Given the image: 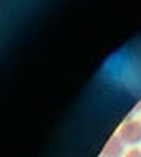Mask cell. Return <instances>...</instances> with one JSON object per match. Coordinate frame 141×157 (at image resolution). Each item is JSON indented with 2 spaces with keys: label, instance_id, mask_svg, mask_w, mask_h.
Here are the masks:
<instances>
[{
  "label": "cell",
  "instance_id": "obj_1",
  "mask_svg": "<svg viewBox=\"0 0 141 157\" xmlns=\"http://www.w3.org/2000/svg\"><path fill=\"white\" fill-rule=\"evenodd\" d=\"M118 135L121 137V140L125 145H136V143H141V123L136 121V120L127 121L119 129Z\"/></svg>",
  "mask_w": 141,
  "mask_h": 157
},
{
  "label": "cell",
  "instance_id": "obj_2",
  "mask_svg": "<svg viewBox=\"0 0 141 157\" xmlns=\"http://www.w3.org/2000/svg\"><path fill=\"white\" fill-rule=\"evenodd\" d=\"M125 143L121 140L119 135H113L102 151V157H121L124 154Z\"/></svg>",
  "mask_w": 141,
  "mask_h": 157
},
{
  "label": "cell",
  "instance_id": "obj_3",
  "mask_svg": "<svg viewBox=\"0 0 141 157\" xmlns=\"http://www.w3.org/2000/svg\"><path fill=\"white\" fill-rule=\"evenodd\" d=\"M124 157H141V151L139 149H132V151H129Z\"/></svg>",
  "mask_w": 141,
  "mask_h": 157
}]
</instances>
